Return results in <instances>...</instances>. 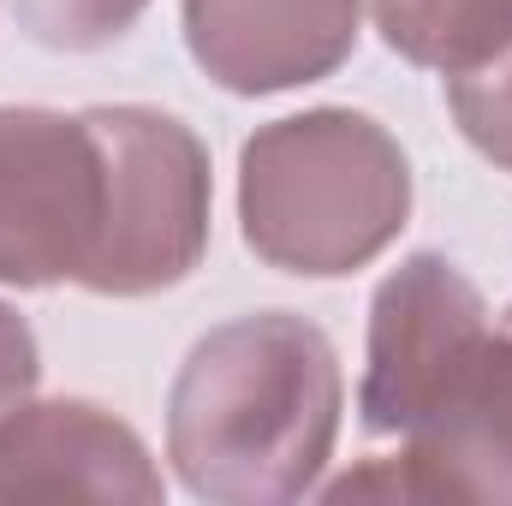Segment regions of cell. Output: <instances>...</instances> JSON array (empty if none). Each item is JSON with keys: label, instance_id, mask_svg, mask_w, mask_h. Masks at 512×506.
<instances>
[{"label": "cell", "instance_id": "cell-9", "mask_svg": "<svg viewBox=\"0 0 512 506\" xmlns=\"http://www.w3.org/2000/svg\"><path fill=\"white\" fill-rule=\"evenodd\" d=\"M382 42L429 72H471L512 42V0H370Z\"/></svg>", "mask_w": 512, "mask_h": 506}, {"label": "cell", "instance_id": "cell-13", "mask_svg": "<svg viewBox=\"0 0 512 506\" xmlns=\"http://www.w3.org/2000/svg\"><path fill=\"white\" fill-rule=\"evenodd\" d=\"M507 322H512V310H507Z\"/></svg>", "mask_w": 512, "mask_h": 506}, {"label": "cell", "instance_id": "cell-10", "mask_svg": "<svg viewBox=\"0 0 512 506\" xmlns=\"http://www.w3.org/2000/svg\"><path fill=\"white\" fill-rule=\"evenodd\" d=\"M447 102H453L459 131L471 137V149L512 173V42L495 48L483 66L453 72L447 78Z\"/></svg>", "mask_w": 512, "mask_h": 506}, {"label": "cell", "instance_id": "cell-7", "mask_svg": "<svg viewBox=\"0 0 512 506\" xmlns=\"http://www.w3.org/2000/svg\"><path fill=\"white\" fill-rule=\"evenodd\" d=\"M0 501H161L137 429L90 399L12 405L0 417Z\"/></svg>", "mask_w": 512, "mask_h": 506}, {"label": "cell", "instance_id": "cell-8", "mask_svg": "<svg viewBox=\"0 0 512 506\" xmlns=\"http://www.w3.org/2000/svg\"><path fill=\"white\" fill-rule=\"evenodd\" d=\"M364 0H185L191 60L233 96L328 78L358 48Z\"/></svg>", "mask_w": 512, "mask_h": 506}, {"label": "cell", "instance_id": "cell-2", "mask_svg": "<svg viewBox=\"0 0 512 506\" xmlns=\"http://www.w3.org/2000/svg\"><path fill=\"white\" fill-rule=\"evenodd\" d=\"M411 215L405 149L352 108H310L274 120L239 155L245 245L268 268L334 280L399 239Z\"/></svg>", "mask_w": 512, "mask_h": 506}, {"label": "cell", "instance_id": "cell-12", "mask_svg": "<svg viewBox=\"0 0 512 506\" xmlns=\"http://www.w3.org/2000/svg\"><path fill=\"white\" fill-rule=\"evenodd\" d=\"M36 376H42V364H36V334H30V322H24L12 304H0V417L30 399Z\"/></svg>", "mask_w": 512, "mask_h": 506}, {"label": "cell", "instance_id": "cell-11", "mask_svg": "<svg viewBox=\"0 0 512 506\" xmlns=\"http://www.w3.org/2000/svg\"><path fill=\"white\" fill-rule=\"evenodd\" d=\"M143 6L149 0H12L18 24L42 48H66V54H90V48L120 42L143 18Z\"/></svg>", "mask_w": 512, "mask_h": 506}, {"label": "cell", "instance_id": "cell-5", "mask_svg": "<svg viewBox=\"0 0 512 506\" xmlns=\"http://www.w3.org/2000/svg\"><path fill=\"white\" fill-rule=\"evenodd\" d=\"M489 328L495 322L483 292L447 256H405L370 304V358L358 387L364 429L405 441L435 405V393L453 381V370L483 346Z\"/></svg>", "mask_w": 512, "mask_h": 506}, {"label": "cell", "instance_id": "cell-6", "mask_svg": "<svg viewBox=\"0 0 512 506\" xmlns=\"http://www.w3.org/2000/svg\"><path fill=\"white\" fill-rule=\"evenodd\" d=\"M399 495V501H512V322L489 328L483 346L435 393L399 459H376L328 489Z\"/></svg>", "mask_w": 512, "mask_h": 506}, {"label": "cell", "instance_id": "cell-1", "mask_svg": "<svg viewBox=\"0 0 512 506\" xmlns=\"http://www.w3.org/2000/svg\"><path fill=\"white\" fill-rule=\"evenodd\" d=\"M346 411L328 334L304 316H239L191 346L167 393V459L203 501L274 506L316 489Z\"/></svg>", "mask_w": 512, "mask_h": 506}, {"label": "cell", "instance_id": "cell-4", "mask_svg": "<svg viewBox=\"0 0 512 506\" xmlns=\"http://www.w3.org/2000/svg\"><path fill=\"white\" fill-rule=\"evenodd\" d=\"M102 233L108 149L90 108H0V286H84Z\"/></svg>", "mask_w": 512, "mask_h": 506}, {"label": "cell", "instance_id": "cell-3", "mask_svg": "<svg viewBox=\"0 0 512 506\" xmlns=\"http://www.w3.org/2000/svg\"><path fill=\"white\" fill-rule=\"evenodd\" d=\"M108 149V233L90 292L143 298L179 286L209 245V155L161 108H90Z\"/></svg>", "mask_w": 512, "mask_h": 506}]
</instances>
